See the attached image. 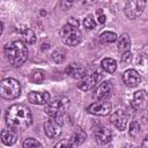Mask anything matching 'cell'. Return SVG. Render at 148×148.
<instances>
[{
	"label": "cell",
	"mask_w": 148,
	"mask_h": 148,
	"mask_svg": "<svg viewBox=\"0 0 148 148\" xmlns=\"http://www.w3.org/2000/svg\"><path fill=\"white\" fill-rule=\"evenodd\" d=\"M6 124L13 130H25L32 123L30 109L24 104H13L6 111Z\"/></svg>",
	"instance_id": "cell-1"
},
{
	"label": "cell",
	"mask_w": 148,
	"mask_h": 148,
	"mask_svg": "<svg viewBox=\"0 0 148 148\" xmlns=\"http://www.w3.org/2000/svg\"><path fill=\"white\" fill-rule=\"evenodd\" d=\"M3 51L7 60L14 67L21 66L28 59V49L22 40H13L7 43Z\"/></svg>",
	"instance_id": "cell-2"
},
{
	"label": "cell",
	"mask_w": 148,
	"mask_h": 148,
	"mask_svg": "<svg viewBox=\"0 0 148 148\" xmlns=\"http://www.w3.org/2000/svg\"><path fill=\"white\" fill-rule=\"evenodd\" d=\"M68 105H69V99L67 97L60 96V97H57L53 101L49 102L46 104L44 111L49 117H52V118H56V119H59L62 121V117H64Z\"/></svg>",
	"instance_id": "cell-3"
},
{
	"label": "cell",
	"mask_w": 148,
	"mask_h": 148,
	"mask_svg": "<svg viewBox=\"0 0 148 148\" xmlns=\"http://www.w3.org/2000/svg\"><path fill=\"white\" fill-rule=\"evenodd\" d=\"M61 42L67 46H76L82 40V34L76 25L71 23L65 24L60 30Z\"/></svg>",
	"instance_id": "cell-4"
},
{
	"label": "cell",
	"mask_w": 148,
	"mask_h": 148,
	"mask_svg": "<svg viewBox=\"0 0 148 148\" xmlns=\"http://www.w3.org/2000/svg\"><path fill=\"white\" fill-rule=\"evenodd\" d=\"M0 95L5 99H15L21 95V84L17 80L8 77L0 83Z\"/></svg>",
	"instance_id": "cell-5"
},
{
	"label": "cell",
	"mask_w": 148,
	"mask_h": 148,
	"mask_svg": "<svg viewBox=\"0 0 148 148\" xmlns=\"http://www.w3.org/2000/svg\"><path fill=\"white\" fill-rule=\"evenodd\" d=\"M145 7L146 0H127L125 3L124 13L128 18L134 20L142 14Z\"/></svg>",
	"instance_id": "cell-6"
},
{
	"label": "cell",
	"mask_w": 148,
	"mask_h": 148,
	"mask_svg": "<svg viewBox=\"0 0 148 148\" xmlns=\"http://www.w3.org/2000/svg\"><path fill=\"white\" fill-rule=\"evenodd\" d=\"M130 119V113L125 109H117L110 116V123H112L119 131H124L127 126Z\"/></svg>",
	"instance_id": "cell-7"
},
{
	"label": "cell",
	"mask_w": 148,
	"mask_h": 148,
	"mask_svg": "<svg viewBox=\"0 0 148 148\" xmlns=\"http://www.w3.org/2000/svg\"><path fill=\"white\" fill-rule=\"evenodd\" d=\"M61 125H62V121L61 120L50 117V119L46 120L45 124H44L45 135L47 138H50V139L58 138L61 134Z\"/></svg>",
	"instance_id": "cell-8"
},
{
	"label": "cell",
	"mask_w": 148,
	"mask_h": 148,
	"mask_svg": "<svg viewBox=\"0 0 148 148\" xmlns=\"http://www.w3.org/2000/svg\"><path fill=\"white\" fill-rule=\"evenodd\" d=\"M112 110V104L110 102H106V101H96L95 103L90 104L88 108H87V111L91 114H95V116H106L111 112Z\"/></svg>",
	"instance_id": "cell-9"
},
{
	"label": "cell",
	"mask_w": 148,
	"mask_h": 148,
	"mask_svg": "<svg viewBox=\"0 0 148 148\" xmlns=\"http://www.w3.org/2000/svg\"><path fill=\"white\" fill-rule=\"evenodd\" d=\"M98 77H99V75H98L97 72H88L83 75V77L77 83V88L80 90L88 91V90H90L95 87V84L98 81Z\"/></svg>",
	"instance_id": "cell-10"
},
{
	"label": "cell",
	"mask_w": 148,
	"mask_h": 148,
	"mask_svg": "<svg viewBox=\"0 0 148 148\" xmlns=\"http://www.w3.org/2000/svg\"><path fill=\"white\" fill-rule=\"evenodd\" d=\"M147 105H148V94H147V91L143 90V89L135 91L134 95H133L132 102H131L132 109L136 110V111H140V110L146 109Z\"/></svg>",
	"instance_id": "cell-11"
},
{
	"label": "cell",
	"mask_w": 148,
	"mask_h": 148,
	"mask_svg": "<svg viewBox=\"0 0 148 148\" xmlns=\"http://www.w3.org/2000/svg\"><path fill=\"white\" fill-rule=\"evenodd\" d=\"M123 81H124L126 87L134 88V87H136L141 82V76H140V74L135 69L131 68V69H127L123 74Z\"/></svg>",
	"instance_id": "cell-12"
},
{
	"label": "cell",
	"mask_w": 148,
	"mask_h": 148,
	"mask_svg": "<svg viewBox=\"0 0 148 148\" xmlns=\"http://www.w3.org/2000/svg\"><path fill=\"white\" fill-rule=\"evenodd\" d=\"M50 94L47 91H30L28 94V101L32 104L37 105H44L50 102Z\"/></svg>",
	"instance_id": "cell-13"
},
{
	"label": "cell",
	"mask_w": 148,
	"mask_h": 148,
	"mask_svg": "<svg viewBox=\"0 0 148 148\" xmlns=\"http://www.w3.org/2000/svg\"><path fill=\"white\" fill-rule=\"evenodd\" d=\"M95 140L98 145H106L112 140V132L104 126H99L94 132Z\"/></svg>",
	"instance_id": "cell-14"
},
{
	"label": "cell",
	"mask_w": 148,
	"mask_h": 148,
	"mask_svg": "<svg viewBox=\"0 0 148 148\" xmlns=\"http://www.w3.org/2000/svg\"><path fill=\"white\" fill-rule=\"evenodd\" d=\"M111 94V83L108 81L102 82L92 92V98L95 101H103L106 99Z\"/></svg>",
	"instance_id": "cell-15"
},
{
	"label": "cell",
	"mask_w": 148,
	"mask_h": 148,
	"mask_svg": "<svg viewBox=\"0 0 148 148\" xmlns=\"http://www.w3.org/2000/svg\"><path fill=\"white\" fill-rule=\"evenodd\" d=\"M65 73L73 79H82L83 75L86 74V71L82 65L77 62H72L65 68Z\"/></svg>",
	"instance_id": "cell-16"
},
{
	"label": "cell",
	"mask_w": 148,
	"mask_h": 148,
	"mask_svg": "<svg viewBox=\"0 0 148 148\" xmlns=\"http://www.w3.org/2000/svg\"><path fill=\"white\" fill-rule=\"evenodd\" d=\"M86 139V133L81 128H76L75 132L72 134V136L68 139V146L69 147H77L80 146Z\"/></svg>",
	"instance_id": "cell-17"
},
{
	"label": "cell",
	"mask_w": 148,
	"mask_h": 148,
	"mask_svg": "<svg viewBox=\"0 0 148 148\" xmlns=\"http://www.w3.org/2000/svg\"><path fill=\"white\" fill-rule=\"evenodd\" d=\"M16 140H17V134L13 131V128H10V130H2L1 131V141L6 146L14 145L16 142Z\"/></svg>",
	"instance_id": "cell-18"
},
{
	"label": "cell",
	"mask_w": 148,
	"mask_h": 148,
	"mask_svg": "<svg viewBox=\"0 0 148 148\" xmlns=\"http://www.w3.org/2000/svg\"><path fill=\"white\" fill-rule=\"evenodd\" d=\"M18 34L21 35V38L23 39L24 43L32 44V43L36 42V35H35V32H34L31 29L27 28V27L20 28V29H18Z\"/></svg>",
	"instance_id": "cell-19"
},
{
	"label": "cell",
	"mask_w": 148,
	"mask_h": 148,
	"mask_svg": "<svg viewBox=\"0 0 148 148\" xmlns=\"http://www.w3.org/2000/svg\"><path fill=\"white\" fill-rule=\"evenodd\" d=\"M117 49H118V51H120L123 53L130 51V49H131V38L127 34L120 35V37L118 38V42H117Z\"/></svg>",
	"instance_id": "cell-20"
},
{
	"label": "cell",
	"mask_w": 148,
	"mask_h": 148,
	"mask_svg": "<svg viewBox=\"0 0 148 148\" xmlns=\"http://www.w3.org/2000/svg\"><path fill=\"white\" fill-rule=\"evenodd\" d=\"M101 66H102V68H103L106 73H110V74L114 73L116 69H117V62H116V60L112 59V58H104V59L101 61Z\"/></svg>",
	"instance_id": "cell-21"
},
{
	"label": "cell",
	"mask_w": 148,
	"mask_h": 148,
	"mask_svg": "<svg viewBox=\"0 0 148 148\" xmlns=\"http://www.w3.org/2000/svg\"><path fill=\"white\" fill-rule=\"evenodd\" d=\"M29 80H30V82L36 83V84L42 83L45 80V73H44V71H42V69H35V71H32L31 74H30V76H29Z\"/></svg>",
	"instance_id": "cell-22"
},
{
	"label": "cell",
	"mask_w": 148,
	"mask_h": 148,
	"mask_svg": "<svg viewBox=\"0 0 148 148\" xmlns=\"http://www.w3.org/2000/svg\"><path fill=\"white\" fill-rule=\"evenodd\" d=\"M118 39L117 35L112 31H104L99 35V42L101 43H104V44H108V43H113Z\"/></svg>",
	"instance_id": "cell-23"
},
{
	"label": "cell",
	"mask_w": 148,
	"mask_h": 148,
	"mask_svg": "<svg viewBox=\"0 0 148 148\" xmlns=\"http://www.w3.org/2000/svg\"><path fill=\"white\" fill-rule=\"evenodd\" d=\"M51 59H52L54 62H57V64H61V62H64L65 59H66V53H65L62 50L57 49V50H54V51L51 53Z\"/></svg>",
	"instance_id": "cell-24"
},
{
	"label": "cell",
	"mask_w": 148,
	"mask_h": 148,
	"mask_svg": "<svg viewBox=\"0 0 148 148\" xmlns=\"http://www.w3.org/2000/svg\"><path fill=\"white\" fill-rule=\"evenodd\" d=\"M140 128H141V126H140L139 121L133 120V121L130 124V128H128V134H130V136L135 138V136L140 133Z\"/></svg>",
	"instance_id": "cell-25"
},
{
	"label": "cell",
	"mask_w": 148,
	"mask_h": 148,
	"mask_svg": "<svg viewBox=\"0 0 148 148\" xmlns=\"http://www.w3.org/2000/svg\"><path fill=\"white\" fill-rule=\"evenodd\" d=\"M83 25H84V28L88 29V30L96 28V21H95V18L92 17V15H88V16L83 20Z\"/></svg>",
	"instance_id": "cell-26"
},
{
	"label": "cell",
	"mask_w": 148,
	"mask_h": 148,
	"mask_svg": "<svg viewBox=\"0 0 148 148\" xmlns=\"http://www.w3.org/2000/svg\"><path fill=\"white\" fill-rule=\"evenodd\" d=\"M22 146H23L24 148H30V147H42V143H40L39 141L35 140L34 138H28V139H25V140L23 141Z\"/></svg>",
	"instance_id": "cell-27"
},
{
	"label": "cell",
	"mask_w": 148,
	"mask_h": 148,
	"mask_svg": "<svg viewBox=\"0 0 148 148\" xmlns=\"http://www.w3.org/2000/svg\"><path fill=\"white\" fill-rule=\"evenodd\" d=\"M131 59H132V54H131V52H130V51L124 52L123 56H121V64H123V65H127V64H130Z\"/></svg>",
	"instance_id": "cell-28"
},
{
	"label": "cell",
	"mask_w": 148,
	"mask_h": 148,
	"mask_svg": "<svg viewBox=\"0 0 148 148\" xmlns=\"http://www.w3.org/2000/svg\"><path fill=\"white\" fill-rule=\"evenodd\" d=\"M98 14H99V15H98V22H99L101 24H104V23H105V18H106V17H105V15H104V14H102V15H101V13H99V12H98Z\"/></svg>",
	"instance_id": "cell-29"
},
{
	"label": "cell",
	"mask_w": 148,
	"mask_h": 148,
	"mask_svg": "<svg viewBox=\"0 0 148 148\" xmlns=\"http://www.w3.org/2000/svg\"><path fill=\"white\" fill-rule=\"evenodd\" d=\"M142 147H143V148H148V135L143 139V141H142Z\"/></svg>",
	"instance_id": "cell-30"
},
{
	"label": "cell",
	"mask_w": 148,
	"mask_h": 148,
	"mask_svg": "<svg viewBox=\"0 0 148 148\" xmlns=\"http://www.w3.org/2000/svg\"><path fill=\"white\" fill-rule=\"evenodd\" d=\"M42 46H43V47H42V50H43V51H44V50H45V49H46V50H47V49H49V44H43V45H42Z\"/></svg>",
	"instance_id": "cell-31"
},
{
	"label": "cell",
	"mask_w": 148,
	"mask_h": 148,
	"mask_svg": "<svg viewBox=\"0 0 148 148\" xmlns=\"http://www.w3.org/2000/svg\"><path fill=\"white\" fill-rule=\"evenodd\" d=\"M66 1H68V2H74V1H76V0H66Z\"/></svg>",
	"instance_id": "cell-32"
},
{
	"label": "cell",
	"mask_w": 148,
	"mask_h": 148,
	"mask_svg": "<svg viewBox=\"0 0 148 148\" xmlns=\"http://www.w3.org/2000/svg\"><path fill=\"white\" fill-rule=\"evenodd\" d=\"M147 119H148V114H147Z\"/></svg>",
	"instance_id": "cell-33"
}]
</instances>
